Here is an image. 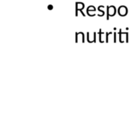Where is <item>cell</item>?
<instances>
[{
	"instance_id": "cell-1",
	"label": "cell",
	"mask_w": 129,
	"mask_h": 116,
	"mask_svg": "<svg viewBox=\"0 0 129 116\" xmlns=\"http://www.w3.org/2000/svg\"><path fill=\"white\" fill-rule=\"evenodd\" d=\"M116 9L114 6H108L107 7V20H109V17L114 16L116 14Z\"/></svg>"
},
{
	"instance_id": "cell-2",
	"label": "cell",
	"mask_w": 129,
	"mask_h": 116,
	"mask_svg": "<svg viewBox=\"0 0 129 116\" xmlns=\"http://www.w3.org/2000/svg\"><path fill=\"white\" fill-rule=\"evenodd\" d=\"M118 13H119V14L120 16L124 17V16H125V15L127 14V13H128V9H127V8H126L125 6H124V5L120 6V7L119 8V10H118Z\"/></svg>"
},
{
	"instance_id": "cell-3",
	"label": "cell",
	"mask_w": 129,
	"mask_h": 116,
	"mask_svg": "<svg viewBox=\"0 0 129 116\" xmlns=\"http://www.w3.org/2000/svg\"><path fill=\"white\" fill-rule=\"evenodd\" d=\"M84 7H85V5H84V4L83 3H82V2H77L76 3V16L78 15L77 14H78V11H80L81 12H82V10L84 8ZM82 15L83 16H85V14L82 12Z\"/></svg>"
},
{
	"instance_id": "cell-4",
	"label": "cell",
	"mask_w": 129,
	"mask_h": 116,
	"mask_svg": "<svg viewBox=\"0 0 129 116\" xmlns=\"http://www.w3.org/2000/svg\"><path fill=\"white\" fill-rule=\"evenodd\" d=\"M76 42H85V38H84V34L82 32H79V33H76Z\"/></svg>"
},
{
	"instance_id": "cell-5",
	"label": "cell",
	"mask_w": 129,
	"mask_h": 116,
	"mask_svg": "<svg viewBox=\"0 0 129 116\" xmlns=\"http://www.w3.org/2000/svg\"><path fill=\"white\" fill-rule=\"evenodd\" d=\"M52 8V5H49V9H51Z\"/></svg>"
}]
</instances>
